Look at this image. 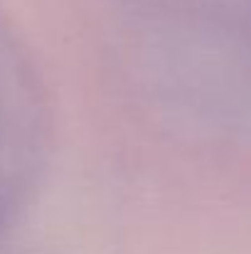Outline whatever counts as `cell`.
<instances>
[{
  "instance_id": "obj_1",
  "label": "cell",
  "mask_w": 251,
  "mask_h": 254,
  "mask_svg": "<svg viewBox=\"0 0 251 254\" xmlns=\"http://www.w3.org/2000/svg\"><path fill=\"white\" fill-rule=\"evenodd\" d=\"M50 153V106L40 74L0 12V235L25 210Z\"/></svg>"
}]
</instances>
